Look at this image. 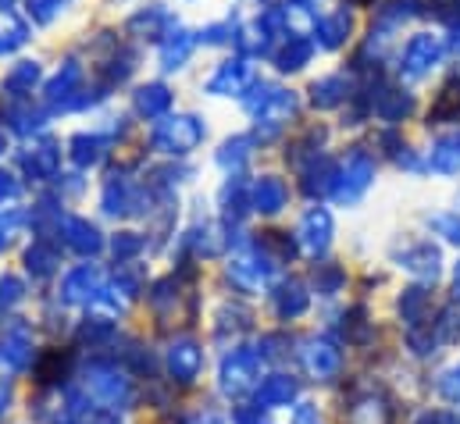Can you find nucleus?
Wrapping results in <instances>:
<instances>
[{
	"mask_svg": "<svg viewBox=\"0 0 460 424\" xmlns=\"http://www.w3.org/2000/svg\"><path fill=\"white\" fill-rule=\"evenodd\" d=\"M4 411H7V389L0 385V414H4Z\"/></svg>",
	"mask_w": 460,
	"mask_h": 424,
	"instance_id": "nucleus-9",
	"label": "nucleus"
},
{
	"mask_svg": "<svg viewBox=\"0 0 460 424\" xmlns=\"http://www.w3.org/2000/svg\"><path fill=\"white\" fill-rule=\"evenodd\" d=\"M293 393H296V385H293L289 378H271V382L261 389V403H264V407H279V403H289Z\"/></svg>",
	"mask_w": 460,
	"mask_h": 424,
	"instance_id": "nucleus-4",
	"label": "nucleus"
},
{
	"mask_svg": "<svg viewBox=\"0 0 460 424\" xmlns=\"http://www.w3.org/2000/svg\"><path fill=\"white\" fill-rule=\"evenodd\" d=\"M296 424H318V414H314V407H300V414H296Z\"/></svg>",
	"mask_w": 460,
	"mask_h": 424,
	"instance_id": "nucleus-7",
	"label": "nucleus"
},
{
	"mask_svg": "<svg viewBox=\"0 0 460 424\" xmlns=\"http://www.w3.org/2000/svg\"><path fill=\"white\" fill-rule=\"evenodd\" d=\"M307 367H311L318 378H329V375L340 367V357H336L332 346H314V349L307 353Z\"/></svg>",
	"mask_w": 460,
	"mask_h": 424,
	"instance_id": "nucleus-3",
	"label": "nucleus"
},
{
	"mask_svg": "<svg viewBox=\"0 0 460 424\" xmlns=\"http://www.w3.org/2000/svg\"><path fill=\"white\" fill-rule=\"evenodd\" d=\"M250 382H253V364L235 360V364L226 367V389H229V393H243Z\"/></svg>",
	"mask_w": 460,
	"mask_h": 424,
	"instance_id": "nucleus-5",
	"label": "nucleus"
},
{
	"mask_svg": "<svg viewBox=\"0 0 460 424\" xmlns=\"http://www.w3.org/2000/svg\"><path fill=\"white\" fill-rule=\"evenodd\" d=\"M349 424H389V407H382L378 400H364L349 411Z\"/></svg>",
	"mask_w": 460,
	"mask_h": 424,
	"instance_id": "nucleus-2",
	"label": "nucleus"
},
{
	"mask_svg": "<svg viewBox=\"0 0 460 424\" xmlns=\"http://www.w3.org/2000/svg\"><path fill=\"white\" fill-rule=\"evenodd\" d=\"M443 396L450 403H460V367H454L447 378H443Z\"/></svg>",
	"mask_w": 460,
	"mask_h": 424,
	"instance_id": "nucleus-6",
	"label": "nucleus"
},
{
	"mask_svg": "<svg viewBox=\"0 0 460 424\" xmlns=\"http://www.w3.org/2000/svg\"><path fill=\"white\" fill-rule=\"evenodd\" d=\"M200 424H222V421H218V418H204Z\"/></svg>",
	"mask_w": 460,
	"mask_h": 424,
	"instance_id": "nucleus-10",
	"label": "nucleus"
},
{
	"mask_svg": "<svg viewBox=\"0 0 460 424\" xmlns=\"http://www.w3.org/2000/svg\"><path fill=\"white\" fill-rule=\"evenodd\" d=\"M90 396L97 403H104V407H115V403H121V396H125V385L118 382L115 375H97L90 382Z\"/></svg>",
	"mask_w": 460,
	"mask_h": 424,
	"instance_id": "nucleus-1",
	"label": "nucleus"
},
{
	"mask_svg": "<svg viewBox=\"0 0 460 424\" xmlns=\"http://www.w3.org/2000/svg\"><path fill=\"white\" fill-rule=\"evenodd\" d=\"M418 424H454V421H450L447 414H425V418H421Z\"/></svg>",
	"mask_w": 460,
	"mask_h": 424,
	"instance_id": "nucleus-8",
	"label": "nucleus"
}]
</instances>
